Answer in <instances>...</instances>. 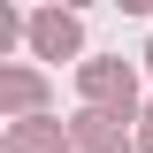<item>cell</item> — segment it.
I'll return each instance as SVG.
<instances>
[{
	"mask_svg": "<svg viewBox=\"0 0 153 153\" xmlns=\"http://www.w3.org/2000/svg\"><path fill=\"white\" fill-rule=\"evenodd\" d=\"M69 38H76V23H61V16H46V23H38V46H54V54L69 46Z\"/></svg>",
	"mask_w": 153,
	"mask_h": 153,
	"instance_id": "1",
	"label": "cell"
},
{
	"mask_svg": "<svg viewBox=\"0 0 153 153\" xmlns=\"http://www.w3.org/2000/svg\"><path fill=\"white\" fill-rule=\"evenodd\" d=\"M146 146H153V138H146Z\"/></svg>",
	"mask_w": 153,
	"mask_h": 153,
	"instance_id": "2",
	"label": "cell"
}]
</instances>
